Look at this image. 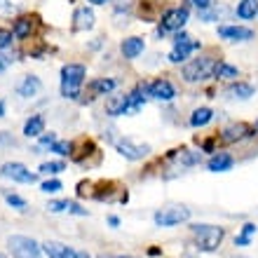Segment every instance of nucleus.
<instances>
[{
  "label": "nucleus",
  "instance_id": "nucleus-19",
  "mask_svg": "<svg viewBox=\"0 0 258 258\" xmlns=\"http://www.w3.org/2000/svg\"><path fill=\"white\" fill-rule=\"evenodd\" d=\"M35 17H19V19L14 21V26H12V33L17 40H26L28 35L33 33V26H35Z\"/></svg>",
  "mask_w": 258,
  "mask_h": 258
},
{
  "label": "nucleus",
  "instance_id": "nucleus-33",
  "mask_svg": "<svg viewBox=\"0 0 258 258\" xmlns=\"http://www.w3.org/2000/svg\"><path fill=\"white\" fill-rule=\"evenodd\" d=\"M61 188H63L61 181H56V178H52V181H45V183L40 185V190H42V192H47V195H49V192H59Z\"/></svg>",
  "mask_w": 258,
  "mask_h": 258
},
{
  "label": "nucleus",
  "instance_id": "nucleus-18",
  "mask_svg": "<svg viewBox=\"0 0 258 258\" xmlns=\"http://www.w3.org/2000/svg\"><path fill=\"white\" fill-rule=\"evenodd\" d=\"M106 113L110 117L127 115V94H110L106 99Z\"/></svg>",
  "mask_w": 258,
  "mask_h": 258
},
{
  "label": "nucleus",
  "instance_id": "nucleus-8",
  "mask_svg": "<svg viewBox=\"0 0 258 258\" xmlns=\"http://www.w3.org/2000/svg\"><path fill=\"white\" fill-rule=\"evenodd\" d=\"M0 176L12 178L14 183H35L38 181V174L28 171V167L21 162H5L0 167Z\"/></svg>",
  "mask_w": 258,
  "mask_h": 258
},
{
  "label": "nucleus",
  "instance_id": "nucleus-39",
  "mask_svg": "<svg viewBox=\"0 0 258 258\" xmlns=\"http://www.w3.org/2000/svg\"><path fill=\"white\" fill-rule=\"evenodd\" d=\"M0 12H12V3L10 0H0Z\"/></svg>",
  "mask_w": 258,
  "mask_h": 258
},
{
  "label": "nucleus",
  "instance_id": "nucleus-2",
  "mask_svg": "<svg viewBox=\"0 0 258 258\" xmlns=\"http://www.w3.org/2000/svg\"><path fill=\"white\" fill-rule=\"evenodd\" d=\"M190 232L197 239V249H202V251H216L225 237V230L221 225L195 223V225H190Z\"/></svg>",
  "mask_w": 258,
  "mask_h": 258
},
{
  "label": "nucleus",
  "instance_id": "nucleus-38",
  "mask_svg": "<svg viewBox=\"0 0 258 258\" xmlns=\"http://www.w3.org/2000/svg\"><path fill=\"white\" fill-rule=\"evenodd\" d=\"M56 141V136L49 132V134H45V136H40V146H52V143Z\"/></svg>",
  "mask_w": 258,
  "mask_h": 258
},
{
  "label": "nucleus",
  "instance_id": "nucleus-29",
  "mask_svg": "<svg viewBox=\"0 0 258 258\" xmlns=\"http://www.w3.org/2000/svg\"><path fill=\"white\" fill-rule=\"evenodd\" d=\"M178 160H181V164H183V167H195V164H200V160H202V153H192V150H181Z\"/></svg>",
  "mask_w": 258,
  "mask_h": 258
},
{
  "label": "nucleus",
  "instance_id": "nucleus-46",
  "mask_svg": "<svg viewBox=\"0 0 258 258\" xmlns=\"http://www.w3.org/2000/svg\"><path fill=\"white\" fill-rule=\"evenodd\" d=\"M253 129H256V132H258V122H256V127H253Z\"/></svg>",
  "mask_w": 258,
  "mask_h": 258
},
{
  "label": "nucleus",
  "instance_id": "nucleus-45",
  "mask_svg": "<svg viewBox=\"0 0 258 258\" xmlns=\"http://www.w3.org/2000/svg\"><path fill=\"white\" fill-rule=\"evenodd\" d=\"M0 258H7V256H5V253H0Z\"/></svg>",
  "mask_w": 258,
  "mask_h": 258
},
{
  "label": "nucleus",
  "instance_id": "nucleus-4",
  "mask_svg": "<svg viewBox=\"0 0 258 258\" xmlns=\"http://www.w3.org/2000/svg\"><path fill=\"white\" fill-rule=\"evenodd\" d=\"M216 61L218 59H214V56H197V59H190V61H185L181 75H183V80L190 82V85H195V82H204L207 78L214 75V66H216Z\"/></svg>",
  "mask_w": 258,
  "mask_h": 258
},
{
  "label": "nucleus",
  "instance_id": "nucleus-44",
  "mask_svg": "<svg viewBox=\"0 0 258 258\" xmlns=\"http://www.w3.org/2000/svg\"><path fill=\"white\" fill-rule=\"evenodd\" d=\"M101 258H134V256H101Z\"/></svg>",
  "mask_w": 258,
  "mask_h": 258
},
{
  "label": "nucleus",
  "instance_id": "nucleus-26",
  "mask_svg": "<svg viewBox=\"0 0 258 258\" xmlns=\"http://www.w3.org/2000/svg\"><path fill=\"white\" fill-rule=\"evenodd\" d=\"M230 10L228 7H216L211 5L209 10H202V12H197V17H200V21H204V24H211V21H221V17L223 14H228Z\"/></svg>",
  "mask_w": 258,
  "mask_h": 258
},
{
  "label": "nucleus",
  "instance_id": "nucleus-17",
  "mask_svg": "<svg viewBox=\"0 0 258 258\" xmlns=\"http://www.w3.org/2000/svg\"><path fill=\"white\" fill-rule=\"evenodd\" d=\"M256 94V87H253L251 82H242V80H232V85L225 89V96H230V99H251Z\"/></svg>",
  "mask_w": 258,
  "mask_h": 258
},
{
  "label": "nucleus",
  "instance_id": "nucleus-23",
  "mask_svg": "<svg viewBox=\"0 0 258 258\" xmlns=\"http://www.w3.org/2000/svg\"><path fill=\"white\" fill-rule=\"evenodd\" d=\"M42 132H45V117L42 115H31L24 124V136L28 139H40Z\"/></svg>",
  "mask_w": 258,
  "mask_h": 258
},
{
  "label": "nucleus",
  "instance_id": "nucleus-1",
  "mask_svg": "<svg viewBox=\"0 0 258 258\" xmlns=\"http://www.w3.org/2000/svg\"><path fill=\"white\" fill-rule=\"evenodd\" d=\"M87 68L82 63H66L61 68V96L63 99H78L80 89L85 85Z\"/></svg>",
  "mask_w": 258,
  "mask_h": 258
},
{
  "label": "nucleus",
  "instance_id": "nucleus-11",
  "mask_svg": "<svg viewBox=\"0 0 258 258\" xmlns=\"http://www.w3.org/2000/svg\"><path fill=\"white\" fill-rule=\"evenodd\" d=\"M174 96H176V87L167 78H157V80L148 82V99L167 103V101H174Z\"/></svg>",
  "mask_w": 258,
  "mask_h": 258
},
{
  "label": "nucleus",
  "instance_id": "nucleus-21",
  "mask_svg": "<svg viewBox=\"0 0 258 258\" xmlns=\"http://www.w3.org/2000/svg\"><path fill=\"white\" fill-rule=\"evenodd\" d=\"M232 164H235L232 155H228V153H214V157H211L209 162H207V169L214 171V174H218V171L232 169Z\"/></svg>",
  "mask_w": 258,
  "mask_h": 258
},
{
  "label": "nucleus",
  "instance_id": "nucleus-14",
  "mask_svg": "<svg viewBox=\"0 0 258 258\" xmlns=\"http://www.w3.org/2000/svg\"><path fill=\"white\" fill-rule=\"evenodd\" d=\"M42 89V82L38 75H26L24 80L17 85V94L21 96V99H33V96L40 94Z\"/></svg>",
  "mask_w": 258,
  "mask_h": 258
},
{
  "label": "nucleus",
  "instance_id": "nucleus-22",
  "mask_svg": "<svg viewBox=\"0 0 258 258\" xmlns=\"http://www.w3.org/2000/svg\"><path fill=\"white\" fill-rule=\"evenodd\" d=\"M115 87H117V80H113V78H96L89 85V92H92V96H108Z\"/></svg>",
  "mask_w": 258,
  "mask_h": 258
},
{
  "label": "nucleus",
  "instance_id": "nucleus-35",
  "mask_svg": "<svg viewBox=\"0 0 258 258\" xmlns=\"http://www.w3.org/2000/svg\"><path fill=\"white\" fill-rule=\"evenodd\" d=\"M66 211H68V214H75V216H89V211H87V209H82L80 204H78V202H71V200H68Z\"/></svg>",
  "mask_w": 258,
  "mask_h": 258
},
{
  "label": "nucleus",
  "instance_id": "nucleus-15",
  "mask_svg": "<svg viewBox=\"0 0 258 258\" xmlns=\"http://www.w3.org/2000/svg\"><path fill=\"white\" fill-rule=\"evenodd\" d=\"M143 49H146V40L139 38V35H129V38L122 40V45H120V52H122L124 59H136V56H141Z\"/></svg>",
  "mask_w": 258,
  "mask_h": 258
},
{
  "label": "nucleus",
  "instance_id": "nucleus-32",
  "mask_svg": "<svg viewBox=\"0 0 258 258\" xmlns=\"http://www.w3.org/2000/svg\"><path fill=\"white\" fill-rule=\"evenodd\" d=\"M185 7H190V10H197V12H202V10H209L214 5V0H183Z\"/></svg>",
  "mask_w": 258,
  "mask_h": 258
},
{
  "label": "nucleus",
  "instance_id": "nucleus-5",
  "mask_svg": "<svg viewBox=\"0 0 258 258\" xmlns=\"http://www.w3.org/2000/svg\"><path fill=\"white\" fill-rule=\"evenodd\" d=\"M7 249L12 258H42V244H38L33 237L26 235H10L7 237Z\"/></svg>",
  "mask_w": 258,
  "mask_h": 258
},
{
  "label": "nucleus",
  "instance_id": "nucleus-30",
  "mask_svg": "<svg viewBox=\"0 0 258 258\" xmlns=\"http://www.w3.org/2000/svg\"><path fill=\"white\" fill-rule=\"evenodd\" d=\"M49 150L52 153H56V155H73V141H54L52 146H49Z\"/></svg>",
  "mask_w": 258,
  "mask_h": 258
},
{
  "label": "nucleus",
  "instance_id": "nucleus-27",
  "mask_svg": "<svg viewBox=\"0 0 258 258\" xmlns=\"http://www.w3.org/2000/svg\"><path fill=\"white\" fill-rule=\"evenodd\" d=\"M258 232V225L256 223H244V228H242V232H239L237 237H235V246H246L251 244V237Z\"/></svg>",
  "mask_w": 258,
  "mask_h": 258
},
{
  "label": "nucleus",
  "instance_id": "nucleus-41",
  "mask_svg": "<svg viewBox=\"0 0 258 258\" xmlns=\"http://www.w3.org/2000/svg\"><path fill=\"white\" fill-rule=\"evenodd\" d=\"M108 223L113 225V228H117V225H120V218H117V216H108Z\"/></svg>",
  "mask_w": 258,
  "mask_h": 258
},
{
  "label": "nucleus",
  "instance_id": "nucleus-24",
  "mask_svg": "<svg viewBox=\"0 0 258 258\" xmlns=\"http://www.w3.org/2000/svg\"><path fill=\"white\" fill-rule=\"evenodd\" d=\"M235 14H237L239 19H256L258 14V0H239L237 7H235Z\"/></svg>",
  "mask_w": 258,
  "mask_h": 258
},
{
  "label": "nucleus",
  "instance_id": "nucleus-36",
  "mask_svg": "<svg viewBox=\"0 0 258 258\" xmlns=\"http://www.w3.org/2000/svg\"><path fill=\"white\" fill-rule=\"evenodd\" d=\"M12 38H14L12 31H5V28H0V49L10 47V45H12Z\"/></svg>",
  "mask_w": 258,
  "mask_h": 258
},
{
  "label": "nucleus",
  "instance_id": "nucleus-13",
  "mask_svg": "<svg viewBox=\"0 0 258 258\" xmlns=\"http://www.w3.org/2000/svg\"><path fill=\"white\" fill-rule=\"evenodd\" d=\"M42 251L47 253L49 258H92L87 251L71 249V246L61 244V242H45V244H42Z\"/></svg>",
  "mask_w": 258,
  "mask_h": 258
},
{
  "label": "nucleus",
  "instance_id": "nucleus-31",
  "mask_svg": "<svg viewBox=\"0 0 258 258\" xmlns=\"http://www.w3.org/2000/svg\"><path fill=\"white\" fill-rule=\"evenodd\" d=\"M66 169V164L63 162H42L40 164V174H59V171Z\"/></svg>",
  "mask_w": 258,
  "mask_h": 258
},
{
  "label": "nucleus",
  "instance_id": "nucleus-3",
  "mask_svg": "<svg viewBox=\"0 0 258 258\" xmlns=\"http://www.w3.org/2000/svg\"><path fill=\"white\" fill-rule=\"evenodd\" d=\"M188 19H190V7H185V5L169 7V10L162 14V19H160L157 35H160V38H164L167 33H178V31L188 24Z\"/></svg>",
  "mask_w": 258,
  "mask_h": 258
},
{
  "label": "nucleus",
  "instance_id": "nucleus-9",
  "mask_svg": "<svg viewBox=\"0 0 258 258\" xmlns=\"http://www.w3.org/2000/svg\"><path fill=\"white\" fill-rule=\"evenodd\" d=\"M115 148L124 160H129V162L143 160V157H148V153H150L148 143H136V141H132V139H120V141L115 143Z\"/></svg>",
  "mask_w": 258,
  "mask_h": 258
},
{
  "label": "nucleus",
  "instance_id": "nucleus-34",
  "mask_svg": "<svg viewBox=\"0 0 258 258\" xmlns=\"http://www.w3.org/2000/svg\"><path fill=\"white\" fill-rule=\"evenodd\" d=\"M68 207V200H54V202L47 204V211L49 214H61V211H66Z\"/></svg>",
  "mask_w": 258,
  "mask_h": 258
},
{
  "label": "nucleus",
  "instance_id": "nucleus-10",
  "mask_svg": "<svg viewBox=\"0 0 258 258\" xmlns=\"http://www.w3.org/2000/svg\"><path fill=\"white\" fill-rule=\"evenodd\" d=\"M216 33L221 40H228V42H249L256 38V33L251 28L237 26V24H223V26H218Z\"/></svg>",
  "mask_w": 258,
  "mask_h": 258
},
{
  "label": "nucleus",
  "instance_id": "nucleus-16",
  "mask_svg": "<svg viewBox=\"0 0 258 258\" xmlns=\"http://www.w3.org/2000/svg\"><path fill=\"white\" fill-rule=\"evenodd\" d=\"M94 28V12L89 7H78L73 12V31H92Z\"/></svg>",
  "mask_w": 258,
  "mask_h": 258
},
{
  "label": "nucleus",
  "instance_id": "nucleus-25",
  "mask_svg": "<svg viewBox=\"0 0 258 258\" xmlns=\"http://www.w3.org/2000/svg\"><path fill=\"white\" fill-rule=\"evenodd\" d=\"M214 120V110L202 106V108H195L190 115V127H207V124Z\"/></svg>",
  "mask_w": 258,
  "mask_h": 258
},
{
  "label": "nucleus",
  "instance_id": "nucleus-12",
  "mask_svg": "<svg viewBox=\"0 0 258 258\" xmlns=\"http://www.w3.org/2000/svg\"><path fill=\"white\" fill-rule=\"evenodd\" d=\"M253 132H256V129H253L251 124H246V122H232V124H228V127L221 132V141H223V143L244 141V139L253 136Z\"/></svg>",
  "mask_w": 258,
  "mask_h": 258
},
{
  "label": "nucleus",
  "instance_id": "nucleus-43",
  "mask_svg": "<svg viewBox=\"0 0 258 258\" xmlns=\"http://www.w3.org/2000/svg\"><path fill=\"white\" fill-rule=\"evenodd\" d=\"M0 117H5V101H0Z\"/></svg>",
  "mask_w": 258,
  "mask_h": 258
},
{
  "label": "nucleus",
  "instance_id": "nucleus-6",
  "mask_svg": "<svg viewBox=\"0 0 258 258\" xmlns=\"http://www.w3.org/2000/svg\"><path fill=\"white\" fill-rule=\"evenodd\" d=\"M202 47L197 40H192L188 33H183V31H178L176 35H174V49L169 52V59L171 63H185L188 59H190L192 52H197V49Z\"/></svg>",
  "mask_w": 258,
  "mask_h": 258
},
{
  "label": "nucleus",
  "instance_id": "nucleus-40",
  "mask_svg": "<svg viewBox=\"0 0 258 258\" xmlns=\"http://www.w3.org/2000/svg\"><path fill=\"white\" fill-rule=\"evenodd\" d=\"M202 150L211 153V150H214V141H204V143H202Z\"/></svg>",
  "mask_w": 258,
  "mask_h": 258
},
{
  "label": "nucleus",
  "instance_id": "nucleus-28",
  "mask_svg": "<svg viewBox=\"0 0 258 258\" xmlns=\"http://www.w3.org/2000/svg\"><path fill=\"white\" fill-rule=\"evenodd\" d=\"M3 197H5V202L12 207V209H19V211H24L26 209V200L24 197H19L17 192H10V190H3Z\"/></svg>",
  "mask_w": 258,
  "mask_h": 258
},
{
  "label": "nucleus",
  "instance_id": "nucleus-37",
  "mask_svg": "<svg viewBox=\"0 0 258 258\" xmlns=\"http://www.w3.org/2000/svg\"><path fill=\"white\" fill-rule=\"evenodd\" d=\"M12 61H14V59L10 54H0V73H3V71H5V68L10 66Z\"/></svg>",
  "mask_w": 258,
  "mask_h": 258
},
{
  "label": "nucleus",
  "instance_id": "nucleus-42",
  "mask_svg": "<svg viewBox=\"0 0 258 258\" xmlns=\"http://www.w3.org/2000/svg\"><path fill=\"white\" fill-rule=\"evenodd\" d=\"M87 3H94V5H106L108 0H87Z\"/></svg>",
  "mask_w": 258,
  "mask_h": 258
},
{
  "label": "nucleus",
  "instance_id": "nucleus-20",
  "mask_svg": "<svg viewBox=\"0 0 258 258\" xmlns=\"http://www.w3.org/2000/svg\"><path fill=\"white\" fill-rule=\"evenodd\" d=\"M211 78H216V80H237L239 68L228 63V61H223V59H218L216 66H214V75H211Z\"/></svg>",
  "mask_w": 258,
  "mask_h": 258
},
{
  "label": "nucleus",
  "instance_id": "nucleus-7",
  "mask_svg": "<svg viewBox=\"0 0 258 258\" xmlns=\"http://www.w3.org/2000/svg\"><path fill=\"white\" fill-rule=\"evenodd\" d=\"M190 218V209L185 207H167V209H160L153 216L157 228H174V225H181Z\"/></svg>",
  "mask_w": 258,
  "mask_h": 258
}]
</instances>
